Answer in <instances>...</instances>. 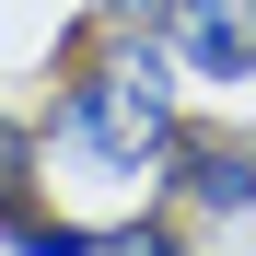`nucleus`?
<instances>
[{"label": "nucleus", "instance_id": "f257e3e1", "mask_svg": "<svg viewBox=\"0 0 256 256\" xmlns=\"http://www.w3.org/2000/svg\"><path fill=\"white\" fill-rule=\"evenodd\" d=\"M175 70H163V47H105L94 70H70L58 82V105H47V140L82 152V163H105V175H163V152H175Z\"/></svg>", "mask_w": 256, "mask_h": 256}, {"label": "nucleus", "instance_id": "f03ea898", "mask_svg": "<svg viewBox=\"0 0 256 256\" xmlns=\"http://www.w3.org/2000/svg\"><path fill=\"white\" fill-rule=\"evenodd\" d=\"M163 186H175L198 222H256V140H233V128H175Z\"/></svg>", "mask_w": 256, "mask_h": 256}, {"label": "nucleus", "instance_id": "7ed1b4c3", "mask_svg": "<svg viewBox=\"0 0 256 256\" xmlns=\"http://www.w3.org/2000/svg\"><path fill=\"white\" fill-rule=\"evenodd\" d=\"M163 24L198 82H256V0H163Z\"/></svg>", "mask_w": 256, "mask_h": 256}, {"label": "nucleus", "instance_id": "20e7f679", "mask_svg": "<svg viewBox=\"0 0 256 256\" xmlns=\"http://www.w3.org/2000/svg\"><path fill=\"white\" fill-rule=\"evenodd\" d=\"M105 24H163V0H94Z\"/></svg>", "mask_w": 256, "mask_h": 256}]
</instances>
